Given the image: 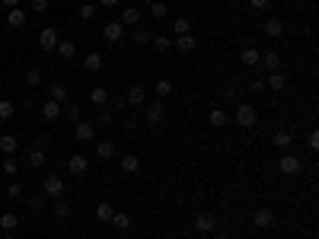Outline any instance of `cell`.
I'll return each mask as SVG.
<instances>
[{"instance_id": "7bdbcfd3", "label": "cell", "mask_w": 319, "mask_h": 239, "mask_svg": "<svg viewBox=\"0 0 319 239\" xmlns=\"http://www.w3.org/2000/svg\"><path fill=\"white\" fill-rule=\"evenodd\" d=\"M249 90H252V92H262V90H265V80H262V76H252V80H249Z\"/></svg>"}, {"instance_id": "2e32d148", "label": "cell", "mask_w": 319, "mask_h": 239, "mask_svg": "<svg viewBox=\"0 0 319 239\" xmlns=\"http://www.w3.org/2000/svg\"><path fill=\"white\" fill-rule=\"evenodd\" d=\"M284 86H287V76H284L281 70H271L268 74V90L271 92H284Z\"/></svg>"}, {"instance_id": "d590c367", "label": "cell", "mask_w": 319, "mask_h": 239, "mask_svg": "<svg viewBox=\"0 0 319 239\" xmlns=\"http://www.w3.org/2000/svg\"><path fill=\"white\" fill-rule=\"evenodd\" d=\"M26 83L29 86H42V67H29L26 70Z\"/></svg>"}, {"instance_id": "d4e9b609", "label": "cell", "mask_w": 319, "mask_h": 239, "mask_svg": "<svg viewBox=\"0 0 319 239\" xmlns=\"http://www.w3.org/2000/svg\"><path fill=\"white\" fill-rule=\"evenodd\" d=\"M109 224L115 226V230H122V233H125V230H131V217H128L125 210H118V214H112V220H109Z\"/></svg>"}, {"instance_id": "ac0fdd59", "label": "cell", "mask_w": 319, "mask_h": 239, "mask_svg": "<svg viewBox=\"0 0 319 239\" xmlns=\"http://www.w3.org/2000/svg\"><path fill=\"white\" fill-rule=\"evenodd\" d=\"M118 22L122 26H141V10H137V6H125V13H122Z\"/></svg>"}, {"instance_id": "8992f818", "label": "cell", "mask_w": 319, "mask_h": 239, "mask_svg": "<svg viewBox=\"0 0 319 239\" xmlns=\"http://www.w3.org/2000/svg\"><path fill=\"white\" fill-rule=\"evenodd\" d=\"M281 67V58H278V51H265V54H258V70H278Z\"/></svg>"}, {"instance_id": "ba28073f", "label": "cell", "mask_w": 319, "mask_h": 239, "mask_svg": "<svg viewBox=\"0 0 319 239\" xmlns=\"http://www.w3.org/2000/svg\"><path fill=\"white\" fill-rule=\"evenodd\" d=\"M125 99H128V106H147V90H144L141 83H134V86L125 92Z\"/></svg>"}, {"instance_id": "836d02e7", "label": "cell", "mask_w": 319, "mask_h": 239, "mask_svg": "<svg viewBox=\"0 0 319 239\" xmlns=\"http://www.w3.org/2000/svg\"><path fill=\"white\" fill-rule=\"evenodd\" d=\"M48 96L55 99V102H64V99H67V86H64V83H51Z\"/></svg>"}, {"instance_id": "4316f807", "label": "cell", "mask_w": 319, "mask_h": 239, "mask_svg": "<svg viewBox=\"0 0 319 239\" xmlns=\"http://www.w3.org/2000/svg\"><path fill=\"white\" fill-rule=\"evenodd\" d=\"M16 115V102L13 99H0V122H10Z\"/></svg>"}, {"instance_id": "e575fe53", "label": "cell", "mask_w": 319, "mask_h": 239, "mask_svg": "<svg viewBox=\"0 0 319 239\" xmlns=\"http://www.w3.org/2000/svg\"><path fill=\"white\" fill-rule=\"evenodd\" d=\"M29 166H32V169H42V166H45V150H42V147H36V150L29 153Z\"/></svg>"}, {"instance_id": "1f68e13d", "label": "cell", "mask_w": 319, "mask_h": 239, "mask_svg": "<svg viewBox=\"0 0 319 239\" xmlns=\"http://www.w3.org/2000/svg\"><path fill=\"white\" fill-rule=\"evenodd\" d=\"M208 122H211V128H223L230 118H227V112H223V108H214V112L208 115Z\"/></svg>"}, {"instance_id": "d6a6232c", "label": "cell", "mask_w": 319, "mask_h": 239, "mask_svg": "<svg viewBox=\"0 0 319 239\" xmlns=\"http://www.w3.org/2000/svg\"><path fill=\"white\" fill-rule=\"evenodd\" d=\"M150 45L157 48L160 54H166V51L172 48V38H169V36H153V42H150Z\"/></svg>"}, {"instance_id": "8d00e7d4", "label": "cell", "mask_w": 319, "mask_h": 239, "mask_svg": "<svg viewBox=\"0 0 319 239\" xmlns=\"http://www.w3.org/2000/svg\"><path fill=\"white\" fill-rule=\"evenodd\" d=\"M150 42H153V36H150L147 29H141V26H137V29H134V45H150Z\"/></svg>"}, {"instance_id": "30bf717a", "label": "cell", "mask_w": 319, "mask_h": 239, "mask_svg": "<svg viewBox=\"0 0 319 239\" xmlns=\"http://www.w3.org/2000/svg\"><path fill=\"white\" fill-rule=\"evenodd\" d=\"M102 36H106V42H122V38H125V26L118 22V20H112V22H106Z\"/></svg>"}, {"instance_id": "db71d44e", "label": "cell", "mask_w": 319, "mask_h": 239, "mask_svg": "<svg viewBox=\"0 0 319 239\" xmlns=\"http://www.w3.org/2000/svg\"><path fill=\"white\" fill-rule=\"evenodd\" d=\"M214 239H227V236H214Z\"/></svg>"}, {"instance_id": "3957f363", "label": "cell", "mask_w": 319, "mask_h": 239, "mask_svg": "<svg viewBox=\"0 0 319 239\" xmlns=\"http://www.w3.org/2000/svg\"><path fill=\"white\" fill-rule=\"evenodd\" d=\"M300 169H303V163H300V156H294V153H284L278 160V172H284V176H297Z\"/></svg>"}, {"instance_id": "816d5d0a", "label": "cell", "mask_w": 319, "mask_h": 239, "mask_svg": "<svg viewBox=\"0 0 319 239\" xmlns=\"http://www.w3.org/2000/svg\"><path fill=\"white\" fill-rule=\"evenodd\" d=\"M102 6H118V0H99Z\"/></svg>"}, {"instance_id": "ee69618b", "label": "cell", "mask_w": 319, "mask_h": 239, "mask_svg": "<svg viewBox=\"0 0 319 239\" xmlns=\"http://www.w3.org/2000/svg\"><path fill=\"white\" fill-rule=\"evenodd\" d=\"M29 6H32V13H45L48 10V0H32Z\"/></svg>"}, {"instance_id": "603a6c76", "label": "cell", "mask_w": 319, "mask_h": 239, "mask_svg": "<svg viewBox=\"0 0 319 239\" xmlns=\"http://www.w3.org/2000/svg\"><path fill=\"white\" fill-rule=\"evenodd\" d=\"M172 45H176L179 51H195V48H198V38L192 36V32H188V36H179L176 42H172Z\"/></svg>"}, {"instance_id": "74e56055", "label": "cell", "mask_w": 319, "mask_h": 239, "mask_svg": "<svg viewBox=\"0 0 319 239\" xmlns=\"http://www.w3.org/2000/svg\"><path fill=\"white\" fill-rule=\"evenodd\" d=\"M58 54H61V58H74L77 45H74V42H58Z\"/></svg>"}, {"instance_id": "f546056e", "label": "cell", "mask_w": 319, "mask_h": 239, "mask_svg": "<svg viewBox=\"0 0 319 239\" xmlns=\"http://www.w3.org/2000/svg\"><path fill=\"white\" fill-rule=\"evenodd\" d=\"M55 217H58V220H67V217H71V204H67L64 198H55Z\"/></svg>"}, {"instance_id": "7402d4cb", "label": "cell", "mask_w": 319, "mask_h": 239, "mask_svg": "<svg viewBox=\"0 0 319 239\" xmlns=\"http://www.w3.org/2000/svg\"><path fill=\"white\" fill-rule=\"evenodd\" d=\"M115 153H118V150H115V144H112V140H99V144H96V156H99V160H112Z\"/></svg>"}, {"instance_id": "8fae6325", "label": "cell", "mask_w": 319, "mask_h": 239, "mask_svg": "<svg viewBox=\"0 0 319 239\" xmlns=\"http://www.w3.org/2000/svg\"><path fill=\"white\" fill-rule=\"evenodd\" d=\"M67 169H71V176H86V169H90V160L80 156V153H74V156L67 160Z\"/></svg>"}, {"instance_id": "ffe728a7", "label": "cell", "mask_w": 319, "mask_h": 239, "mask_svg": "<svg viewBox=\"0 0 319 239\" xmlns=\"http://www.w3.org/2000/svg\"><path fill=\"white\" fill-rule=\"evenodd\" d=\"M137 169H141V160H137L134 153H125V156H122V172H128V176H134Z\"/></svg>"}, {"instance_id": "4dcf8cb0", "label": "cell", "mask_w": 319, "mask_h": 239, "mask_svg": "<svg viewBox=\"0 0 319 239\" xmlns=\"http://www.w3.org/2000/svg\"><path fill=\"white\" fill-rule=\"evenodd\" d=\"M112 214H115V210H112V204H109V201L96 204V220H102V224H109V220H112Z\"/></svg>"}, {"instance_id": "e0dca14e", "label": "cell", "mask_w": 319, "mask_h": 239, "mask_svg": "<svg viewBox=\"0 0 319 239\" xmlns=\"http://www.w3.org/2000/svg\"><path fill=\"white\" fill-rule=\"evenodd\" d=\"M258 54H262V51H255V48H243V51H239V61H243L249 70H255V67H258Z\"/></svg>"}, {"instance_id": "484cf974", "label": "cell", "mask_w": 319, "mask_h": 239, "mask_svg": "<svg viewBox=\"0 0 319 239\" xmlns=\"http://www.w3.org/2000/svg\"><path fill=\"white\" fill-rule=\"evenodd\" d=\"M188 32H192V22L185 20V16H179V20H172V36H188Z\"/></svg>"}, {"instance_id": "5b68a950", "label": "cell", "mask_w": 319, "mask_h": 239, "mask_svg": "<svg viewBox=\"0 0 319 239\" xmlns=\"http://www.w3.org/2000/svg\"><path fill=\"white\" fill-rule=\"evenodd\" d=\"M214 226H217V220H214V214H208V210L195 214V230H198V233H214Z\"/></svg>"}, {"instance_id": "ab89813d", "label": "cell", "mask_w": 319, "mask_h": 239, "mask_svg": "<svg viewBox=\"0 0 319 239\" xmlns=\"http://www.w3.org/2000/svg\"><path fill=\"white\" fill-rule=\"evenodd\" d=\"M0 169H4L7 176H16V172H20V163H16L13 156H7V160H4V166H0Z\"/></svg>"}, {"instance_id": "7c38bea8", "label": "cell", "mask_w": 319, "mask_h": 239, "mask_svg": "<svg viewBox=\"0 0 319 239\" xmlns=\"http://www.w3.org/2000/svg\"><path fill=\"white\" fill-rule=\"evenodd\" d=\"M39 45H42V51H55V48H58V32L51 29V26H48V29H42Z\"/></svg>"}, {"instance_id": "5bb4252c", "label": "cell", "mask_w": 319, "mask_h": 239, "mask_svg": "<svg viewBox=\"0 0 319 239\" xmlns=\"http://www.w3.org/2000/svg\"><path fill=\"white\" fill-rule=\"evenodd\" d=\"M271 144H274V147H278V150H287L290 144H294V134H290L287 128H281V131H274V138H271Z\"/></svg>"}, {"instance_id": "cb8c5ba5", "label": "cell", "mask_w": 319, "mask_h": 239, "mask_svg": "<svg viewBox=\"0 0 319 239\" xmlns=\"http://www.w3.org/2000/svg\"><path fill=\"white\" fill-rule=\"evenodd\" d=\"M0 150H4L7 156H13V153L20 150V140H16L13 134H4V138H0Z\"/></svg>"}, {"instance_id": "83f0119b", "label": "cell", "mask_w": 319, "mask_h": 239, "mask_svg": "<svg viewBox=\"0 0 319 239\" xmlns=\"http://www.w3.org/2000/svg\"><path fill=\"white\" fill-rule=\"evenodd\" d=\"M102 67V54L99 51H90V54L83 58V70H99Z\"/></svg>"}, {"instance_id": "f35d334b", "label": "cell", "mask_w": 319, "mask_h": 239, "mask_svg": "<svg viewBox=\"0 0 319 239\" xmlns=\"http://www.w3.org/2000/svg\"><path fill=\"white\" fill-rule=\"evenodd\" d=\"M150 13H153V20H163L169 10H166V4H163V0H153V4H150Z\"/></svg>"}, {"instance_id": "bcb514c9", "label": "cell", "mask_w": 319, "mask_h": 239, "mask_svg": "<svg viewBox=\"0 0 319 239\" xmlns=\"http://www.w3.org/2000/svg\"><path fill=\"white\" fill-rule=\"evenodd\" d=\"M7 194H10V198H20V194H23V185H10V188H7Z\"/></svg>"}, {"instance_id": "c3c4849f", "label": "cell", "mask_w": 319, "mask_h": 239, "mask_svg": "<svg viewBox=\"0 0 319 239\" xmlns=\"http://www.w3.org/2000/svg\"><path fill=\"white\" fill-rule=\"evenodd\" d=\"M96 124H112V112H99V118H96Z\"/></svg>"}, {"instance_id": "7dc6e473", "label": "cell", "mask_w": 319, "mask_h": 239, "mask_svg": "<svg viewBox=\"0 0 319 239\" xmlns=\"http://www.w3.org/2000/svg\"><path fill=\"white\" fill-rule=\"evenodd\" d=\"M268 4H271V0H249V6H252V10H265Z\"/></svg>"}, {"instance_id": "681fc988", "label": "cell", "mask_w": 319, "mask_h": 239, "mask_svg": "<svg viewBox=\"0 0 319 239\" xmlns=\"http://www.w3.org/2000/svg\"><path fill=\"white\" fill-rule=\"evenodd\" d=\"M309 147H313V150H319V134H316V131L309 134Z\"/></svg>"}, {"instance_id": "44dd1931", "label": "cell", "mask_w": 319, "mask_h": 239, "mask_svg": "<svg viewBox=\"0 0 319 239\" xmlns=\"http://www.w3.org/2000/svg\"><path fill=\"white\" fill-rule=\"evenodd\" d=\"M265 36H268V38H281L284 36V20H268V22H265Z\"/></svg>"}, {"instance_id": "6da1fadb", "label": "cell", "mask_w": 319, "mask_h": 239, "mask_svg": "<svg viewBox=\"0 0 319 239\" xmlns=\"http://www.w3.org/2000/svg\"><path fill=\"white\" fill-rule=\"evenodd\" d=\"M249 224H252L255 230H268V226H274V210H271V208H255L252 217H249Z\"/></svg>"}, {"instance_id": "9a60e30c", "label": "cell", "mask_w": 319, "mask_h": 239, "mask_svg": "<svg viewBox=\"0 0 319 239\" xmlns=\"http://www.w3.org/2000/svg\"><path fill=\"white\" fill-rule=\"evenodd\" d=\"M58 115H61V102H55V99H45V102H42V118L55 122Z\"/></svg>"}, {"instance_id": "9c48e42d", "label": "cell", "mask_w": 319, "mask_h": 239, "mask_svg": "<svg viewBox=\"0 0 319 239\" xmlns=\"http://www.w3.org/2000/svg\"><path fill=\"white\" fill-rule=\"evenodd\" d=\"M74 138L80 140V144H90L93 138H96V128H93L90 122H77V128H74Z\"/></svg>"}, {"instance_id": "277c9868", "label": "cell", "mask_w": 319, "mask_h": 239, "mask_svg": "<svg viewBox=\"0 0 319 239\" xmlns=\"http://www.w3.org/2000/svg\"><path fill=\"white\" fill-rule=\"evenodd\" d=\"M255 108L252 106H249V102H239V106H236V124L239 128H252L255 124Z\"/></svg>"}, {"instance_id": "52a82bcc", "label": "cell", "mask_w": 319, "mask_h": 239, "mask_svg": "<svg viewBox=\"0 0 319 239\" xmlns=\"http://www.w3.org/2000/svg\"><path fill=\"white\" fill-rule=\"evenodd\" d=\"M163 115H166L163 102H150V106H147V112H144V118H147V124H150V128H157V124L163 122Z\"/></svg>"}, {"instance_id": "b9f144b4", "label": "cell", "mask_w": 319, "mask_h": 239, "mask_svg": "<svg viewBox=\"0 0 319 239\" xmlns=\"http://www.w3.org/2000/svg\"><path fill=\"white\" fill-rule=\"evenodd\" d=\"M93 16H96V6H93V4H83V6H80V20H93Z\"/></svg>"}, {"instance_id": "60d3db41", "label": "cell", "mask_w": 319, "mask_h": 239, "mask_svg": "<svg viewBox=\"0 0 319 239\" xmlns=\"http://www.w3.org/2000/svg\"><path fill=\"white\" fill-rule=\"evenodd\" d=\"M169 92H172V83H169V80H160V83H157V96H160V99H166Z\"/></svg>"}, {"instance_id": "4fadbf2b", "label": "cell", "mask_w": 319, "mask_h": 239, "mask_svg": "<svg viewBox=\"0 0 319 239\" xmlns=\"http://www.w3.org/2000/svg\"><path fill=\"white\" fill-rule=\"evenodd\" d=\"M26 22H29V20H26V10H23V6H13V10L7 13V26H10V29H23Z\"/></svg>"}, {"instance_id": "f5cc1de1", "label": "cell", "mask_w": 319, "mask_h": 239, "mask_svg": "<svg viewBox=\"0 0 319 239\" xmlns=\"http://www.w3.org/2000/svg\"><path fill=\"white\" fill-rule=\"evenodd\" d=\"M7 239H16V236H13V233H7Z\"/></svg>"}, {"instance_id": "f1b7e54d", "label": "cell", "mask_w": 319, "mask_h": 239, "mask_svg": "<svg viewBox=\"0 0 319 239\" xmlns=\"http://www.w3.org/2000/svg\"><path fill=\"white\" fill-rule=\"evenodd\" d=\"M90 102H93V106H106V102H109V90H102V86H96V90H90Z\"/></svg>"}, {"instance_id": "7a4b0ae2", "label": "cell", "mask_w": 319, "mask_h": 239, "mask_svg": "<svg viewBox=\"0 0 319 239\" xmlns=\"http://www.w3.org/2000/svg\"><path fill=\"white\" fill-rule=\"evenodd\" d=\"M42 194H45V198H61V194H64V178L61 176H45V182H42Z\"/></svg>"}, {"instance_id": "d6986e66", "label": "cell", "mask_w": 319, "mask_h": 239, "mask_svg": "<svg viewBox=\"0 0 319 239\" xmlns=\"http://www.w3.org/2000/svg\"><path fill=\"white\" fill-rule=\"evenodd\" d=\"M16 226H20V217L16 214H10V210L0 214V230H4V233H16Z\"/></svg>"}, {"instance_id": "f907efd6", "label": "cell", "mask_w": 319, "mask_h": 239, "mask_svg": "<svg viewBox=\"0 0 319 239\" xmlns=\"http://www.w3.org/2000/svg\"><path fill=\"white\" fill-rule=\"evenodd\" d=\"M4 6H10V10H13V6H20V0H4Z\"/></svg>"}, {"instance_id": "f6af8a7d", "label": "cell", "mask_w": 319, "mask_h": 239, "mask_svg": "<svg viewBox=\"0 0 319 239\" xmlns=\"http://www.w3.org/2000/svg\"><path fill=\"white\" fill-rule=\"evenodd\" d=\"M67 115H71L74 122H80V115H83V112H80V106H74V102H71V108H67Z\"/></svg>"}]
</instances>
